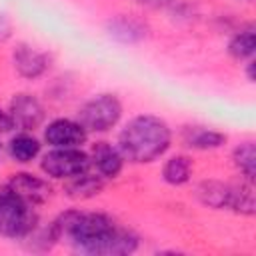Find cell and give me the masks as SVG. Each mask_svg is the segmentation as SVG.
Wrapping results in <instances>:
<instances>
[{"mask_svg": "<svg viewBox=\"0 0 256 256\" xmlns=\"http://www.w3.org/2000/svg\"><path fill=\"white\" fill-rule=\"evenodd\" d=\"M52 224L56 240H68L78 252L94 256H124L138 248V236L104 212L68 210Z\"/></svg>", "mask_w": 256, "mask_h": 256, "instance_id": "obj_1", "label": "cell"}, {"mask_svg": "<svg viewBox=\"0 0 256 256\" xmlns=\"http://www.w3.org/2000/svg\"><path fill=\"white\" fill-rule=\"evenodd\" d=\"M172 144L170 126L154 114H138L130 118L118 134V150L124 160L148 164L158 160Z\"/></svg>", "mask_w": 256, "mask_h": 256, "instance_id": "obj_2", "label": "cell"}, {"mask_svg": "<svg viewBox=\"0 0 256 256\" xmlns=\"http://www.w3.org/2000/svg\"><path fill=\"white\" fill-rule=\"evenodd\" d=\"M38 226L36 206L20 198L8 184L0 186V236L26 240Z\"/></svg>", "mask_w": 256, "mask_h": 256, "instance_id": "obj_3", "label": "cell"}, {"mask_svg": "<svg viewBox=\"0 0 256 256\" xmlns=\"http://www.w3.org/2000/svg\"><path fill=\"white\" fill-rule=\"evenodd\" d=\"M122 116V102L116 94H96L78 110V122L86 132H108Z\"/></svg>", "mask_w": 256, "mask_h": 256, "instance_id": "obj_4", "label": "cell"}, {"mask_svg": "<svg viewBox=\"0 0 256 256\" xmlns=\"http://www.w3.org/2000/svg\"><path fill=\"white\" fill-rule=\"evenodd\" d=\"M40 168L46 176L68 180L90 168L88 152L80 148H52L40 160Z\"/></svg>", "mask_w": 256, "mask_h": 256, "instance_id": "obj_5", "label": "cell"}, {"mask_svg": "<svg viewBox=\"0 0 256 256\" xmlns=\"http://www.w3.org/2000/svg\"><path fill=\"white\" fill-rule=\"evenodd\" d=\"M8 114L12 118L14 128H18L22 132H32L44 122V106L40 104V100L36 96L28 94V92L16 94L10 100Z\"/></svg>", "mask_w": 256, "mask_h": 256, "instance_id": "obj_6", "label": "cell"}, {"mask_svg": "<svg viewBox=\"0 0 256 256\" xmlns=\"http://www.w3.org/2000/svg\"><path fill=\"white\" fill-rule=\"evenodd\" d=\"M86 138V128L72 118H56L44 128V140L52 148H80Z\"/></svg>", "mask_w": 256, "mask_h": 256, "instance_id": "obj_7", "label": "cell"}, {"mask_svg": "<svg viewBox=\"0 0 256 256\" xmlns=\"http://www.w3.org/2000/svg\"><path fill=\"white\" fill-rule=\"evenodd\" d=\"M12 64H14V70L26 78V80H36L40 78L42 74L48 72L50 68V56L30 44H18L12 52Z\"/></svg>", "mask_w": 256, "mask_h": 256, "instance_id": "obj_8", "label": "cell"}, {"mask_svg": "<svg viewBox=\"0 0 256 256\" xmlns=\"http://www.w3.org/2000/svg\"><path fill=\"white\" fill-rule=\"evenodd\" d=\"M88 158H90V166L104 180H112V178L120 176V172L124 168L122 152L118 150V146H112L106 140H100V142L92 144V148L88 152Z\"/></svg>", "mask_w": 256, "mask_h": 256, "instance_id": "obj_9", "label": "cell"}, {"mask_svg": "<svg viewBox=\"0 0 256 256\" xmlns=\"http://www.w3.org/2000/svg\"><path fill=\"white\" fill-rule=\"evenodd\" d=\"M6 184L32 206H40V204L48 202L52 196V186L48 184V180H44L36 174H30V172H16L10 176V180Z\"/></svg>", "mask_w": 256, "mask_h": 256, "instance_id": "obj_10", "label": "cell"}, {"mask_svg": "<svg viewBox=\"0 0 256 256\" xmlns=\"http://www.w3.org/2000/svg\"><path fill=\"white\" fill-rule=\"evenodd\" d=\"M180 138H182V144L192 150H214L226 142V134H222L220 130L208 128V126H200V124L184 126L180 132Z\"/></svg>", "mask_w": 256, "mask_h": 256, "instance_id": "obj_11", "label": "cell"}, {"mask_svg": "<svg viewBox=\"0 0 256 256\" xmlns=\"http://www.w3.org/2000/svg\"><path fill=\"white\" fill-rule=\"evenodd\" d=\"M108 34L122 44H136L146 38L148 26L134 16H116L106 24Z\"/></svg>", "mask_w": 256, "mask_h": 256, "instance_id": "obj_12", "label": "cell"}, {"mask_svg": "<svg viewBox=\"0 0 256 256\" xmlns=\"http://www.w3.org/2000/svg\"><path fill=\"white\" fill-rule=\"evenodd\" d=\"M102 188H104V178L98 176L96 172L90 174L88 170L64 180V192L74 200H86V198L98 196Z\"/></svg>", "mask_w": 256, "mask_h": 256, "instance_id": "obj_13", "label": "cell"}, {"mask_svg": "<svg viewBox=\"0 0 256 256\" xmlns=\"http://www.w3.org/2000/svg\"><path fill=\"white\" fill-rule=\"evenodd\" d=\"M254 182H248V180H240L238 184H230L228 188V202H226V208L236 212V214H242V216H252L254 214Z\"/></svg>", "mask_w": 256, "mask_h": 256, "instance_id": "obj_14", "label": "cell"}, {"mask_svg": "<svg viewBox=\"0 0 256 256\" xmlns=\"http://www.w3.org/2000/svg\"><path fill=\"white\" fill-rule=\"evenodd\" d=\"M8 154H10V158L14 162L28 164V162H32L40 154V140L36 136H32L30 132H22L20 130L16 136L10 138Z\"/></svg>", "mask_w": 256, "mask_h": 256, "instance_id": "obj_15", "label": "cell"}, {"mask_svg": "<svg viewBox=\"0 0 256 256\" xmlns=\"http://www.w3.org/2000/svg\"><path fill=\"white\" fill-rule=\"evenodd\" d=\"M192 170H194L192 160L188 156H184V154H176V156H170L164 162V166H162V178L170 186H182V184H186L190 180Z\"/></svg>", "mask_w": 256, "mask_h": 256, "instance_id": "obj_16", "label": "cell"}, {"mask_svg": "<svg viewBox=\"0 0 256 256\" xmlns=\"http://www.w3.org/2000/svg\"><path fill=\"white\" fill-rule=\"evenodd\" d=\"M254 48H256V34L252 24L240 28L228 42V54L236 60H250L254 56Z\"/></svg>", "mask_w": 256, "mask_h": 256, "instance_id": "obj_17", "label": "cell"}, {"mask_svg": "<svg viewBox=\"0 0 256 256\" xmlns=\"http://www.w3.org/2000/svg\"><path fill=\"white\" fill-rule=\"evenodd\" d=\"M232 162L238 168V172L242 174L244 180L254 182L256 176V148L252 140H246L242 144H238L232 152Z\"/></svg>", "mask_w": 256, "mask_h": 256, "instance_id": "obj_18", "label": "cell"}, {"mask_svg": "<svg viewBox=\"0 0 256 256\" xmlns=\"http://www.w3.org/2000/svg\"><path fill=\"white\" fill-rule=\"evenodd\" d=\"M228 188H230V184H224L218 180H206L198 186V196H200L202 204L222 210V208H226V202H228Z\"/></svg>", "mask_w": 256, "mask_h": 256, "instance_id": "obj_19", "label": "cell"}, {"mask_svg": "<svg viewBox=\"0 0 256 256\" xmlns=\"http://www.w3.org/2000/svg\"><path fill=\"white\" fill-rule=\"evenodd\" d=\"M10 34H12V24H10V20L4 14H0V42L8 40Z\"/></svg>", "mask_w": 256, "mask_h": 256, "instance_id": "obj_20", "label": "cell"}, {"mask_svg": "<svg viewBox=\"0 0 256 256\" xmlns=\"http://www.w3.org/2000/svg\"><path fill=\"white\" fill-rule=\"evenodd\" d=\"M14 128V124H12V118H10V114L6 112V110H2L0 108V134H6V132H10Z\"/></svg>", "mask_w": 256, "mask_h": 256, "instance_id": "obj_21", "label": "cell"}, {"mask_svg": "<svg viewBox=\"0 0 256 256\" xmlns=\"http://www.w3.org/2000/svg\"><path fill=\"white\" fill-rule=\"evenodd\" d=\"M136 2L142 6H148V8H164V6L172 4L174 0H136Z\"/></svg>", "mask_w": 256, "mask_h": 256, "instance_id": "obj_22", "label": "cell"}]
</instances>
